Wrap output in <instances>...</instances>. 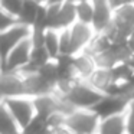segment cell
I'll list each match as a JSON object with an SVG mask.
<instances>
[{
  "instance_id": "ac0fdd59",
  "label": "cell",
  "mask_w": 134,
  "mask_h": 134,
  "mask_svg": "<svg viewBox=\"0 0 134 134\" xmlns=\"http://www.w3.org/2000/svg\"><path fill=\"white\" fill-rule=\"evenodd\" d=\"M36 72H38L48 84L52 85V87L56 84V81H58V69H56L55 61H49L48 64H45L43 66L39 68Z\"/></svg>"
},
{
  "instance_id": "8992f818",
  "label": "cell",
  "mask_w": 134,
  "mask_h": 134,
  "mask_svg": "<svg viewBox=\"0 0 134 134\" xmlns=\"http://www.w3.org/2000/svg\"><path fill=\"white\" fill-rule=\"evenodd\" d=\"M92 4V22L91 27L95 33H102L113 23L114 12L111 9L108 0H91Z\"/></svg>"
},
{
  "instance_id": "7c38bea8",
  "label": "cell",
  "mask_w": 134,
  "mask_h": 134,
  "mask_svg": "<svg viewBox=\"0 0 134 134\" xmlns=\"http://www.w3.org/2000/svg\"><path fill=\"white\" fill-rule=\"evenodd\" d=\"M32 102L35 107V114L39 118L45 120L48 115L58 111V97L53 92L35 97V98H32Z\"/></svg>"
},
{
  "instance_id": "7a4b0ae2",
  "label": "cell",
  "mask_w": 134,
  "mask_h": 134,
  "mask_svg": "<svg viewBox=\"0 0 134 134\" xmlns=\"http://www.w3.org/2000/svg\"><path fill=\"white\" fill-rule=\"evenodd\" d=\"M99 118L91 110H74L66 115L65 125L72 134H97Z\"/></svg>"
},
{
  "instance_id": "4dcf8cb0",
  "label": "cell",
  "mask_w": 134,
  "mask_h": 134,
  "mask_svg": "<svg viewBox=\"0 0 134 134\" xmlns=\"http://www.w3.org/2000/svg\"><path fill=\"white\" fill-rule=\"evenodd\" d=\"M3 101H4V98L2 97V94H0V105H3Z\"/></svg>"
},
{
  "instance_id": "ba28073f",
  "label": "cell",
  "mask_w": 134,
  "mask_h": 134,
  "mask_svg": "<svg viewBox=\"0 0 134 134\" xmlns=\"http://www.w3.org/2000/svg\"><path fill=\"white\" fill-rule=\"evenodd\" d=\"M127 99L118 95H104L99 102L92 108L91 111L97 114L99 120L107 118V117H113L117 114H122L127 107Z\"/></svg>"
},
{
  "instance_id": "4316f807",
  "label": "cell",
  "mask_w": 134,
  "mask_h": 134,
  "mask_svg": "<svg viewBox=\"0 0 134 134\" xmlns=\"http://www.w3.org/2000/svg\"><path fill=\"white\" fill-rule=\"evenodd\" d=\"M49 134H72V133L66 128V125H64V127H58V128H53V130H49Z\"/></svg>"
},
{
  "instance_id": "7402d4cb",
  "label": "cell",
  "mask_w": 134,
  "mask_h": 134,
  "mask_svg": "<svg viewBox=\"0 0 134 134\" xmlns=\"http://www.w3.org/2000/svg\"><path fill=\"white\" fill-rule=\"evenodd\" d=\"M125 115V134H134V98L127 102Z\"/></svg>"
},
{
  "instance_id": "8fae6325",
  "label": "cell",
  "mask_w": 134,
  "mask_h": 134,
  "mask_svg": "<svg viewBox=\"0 0 134 134\" xmlns=\"http://www.w3.org/2000/svg\"><path fill=\"white\" fill-rule=\"evenodd\" d=\"M87 82L102 95H110L114 87V81L110 69H104V68H97Z\"/></svg>"
},
{
  "instance_id": "cb8c5ba5",
  "label": "cell",
  "mask_w": 134,
  "mask_h": 134,
  "mask_svg": "<svg viewBox=\"0 0 134 134\" xmlns=\"http://www.w3.org/2000/svg\"><path fill=\"white\" fill-rule=\"evenodd\" d=\"M16 23H18V20H16L15 18L9 16L7 13H4L3 10L0 9V33L7 30V29H10V27H13Z\"/></svg>"
},
{
  "instance_id": "3957f363",
  "label": "cell",
  "mask_w": 134,
  "mask_h": 134,
  "mask_svg": "<svg viewBox=\"0 0 134 134\" xmlns=\"http://www.w3.org/2000/svg\"><path fill=\"white\" fill-rule=\"evenodd\" d=\"M32 52V42L29 39L22 41L19 45H16L9 55L2 61V74H19L27 66Z\"/></svg>"
},
{
  "instance_id": "6da1fadb",
  "label": "cell",
  "mask_w": 134,
  "mask_h": 134,
  "mask_svg": "<svg viewBox=\"0 0 134 134\" xmlns=\"http://www.w3.org/2000/svg\"><path fill=\"white\" fill-rule=\"evenodd\" d=\"M102 97L104 95L95 91L87 81H76L64 99L72 110H92Z\"/></svg>"
},
{
  "instance_id": "ffe728a7",
  "label": "cell",
  "mask_w": 134,
  "mask_h": 134,
  "mask_svg": "<svg viewBox=\"0 0 134 134\" xmlns=\"http://www.w3.org/2000/svg\"><path fill=\"white\" fill-rule=\"evenodd\" d=\"M22 4H23V0H0V9L15 19H18Z\"/></svg>"
},
{
  "instance_id": "5b68a950",
  "label": "cell",
  "mask_w": 134,
  "mask_h": 134,
  "mask_svg": "<svg viewBox=\"0 0 134 134\" xmlns=\"http://www.w3.org/2000/svg\"><path fill=\"white\" fill-rule=\"evenodd\" d=\"M30 35L32 29L20 23H16L13 27L0 33V61H3L16 45H19L25 39H29Z\"/></svg>"
},
{
  "instance_id": "f1b7e54d",
  "label": "cell",
  "mask_w": 134,
  "mask_h": 134,
  "mask_svg": "<svg viewBox=\"0 0 134 134\" xmlns=\"http://www.w3.org/2000/svg\"><path fill=\"white\" fill-rule=\"evenodd\" d=\"M72 4H78V3H85V2H91V0H68Z\"/></svg>"
},
{
  "instance_id": "d6986e66",
  "label": "cell",
  "mask_w": 134,
  "mask_h": 134,
  "mask_svg": "<svg viewBox=\"0 0 134 134\" xmlns=\"http://www.w3.org/2000/svg\"><path fill=\"white\" fill-rule=\"evenodd\" d=\"M20 134H49V128L43 118L35 117L26 127L20 130Z\"/></svg>"
},
{
  "instance_id": "d4e9b609",
  "label": "cell",
  "mask_w": 134,
  "mask_h": 134,
  "mask_svg": "<svg viewBox=\"0 0 134 134\" xmlns=\"http://www.w3.org/2000/svg\"><path fill=\"white\" fill-rule=\"evenodd\" d=\"M111 9L114 10H118L121 7H125V6H130V4H134V0H108Z\"/></svg>"
},
{
  "instance_id": "30bf717a",
  "label": "cell",
  "mask_w": 134,
  "mask_h": 134,
  "mask_svg": "<svg viewBox=\"0 0 134 134\" xmlns=\"http://www.w3.org/2000/svg\"><path fill=\"white\" fill-rule=\"evenodd\" d=\"M97 69V62L88 52H79L72 55V71L78 81H88L94 71Z\"/></svg>"
},
{
  "instance_id": "9a60e30c",
  "label": "cell",
  "mask_w": 134,
  "mask_h": 134,
  "mask_svg": "<svg viewBox=\"0 0 134 134\" xmlns=\"http://www.w3.org/2000/svg\"><path fill=\"white\" fill-rule=\"evenodd\" d=\"M41 45L48 52L52 61H55L59 56V32L53 29H45L42 33Z\"/></svg>"
},
{
  "instance_id": "1f68e13d",
  "label": "cell",
  "mask_w": 134,
  "mask_h": 134,
  "mask_svg": "<svg viewBox=\"0 0 134 134\" xmlns=\"http://www.w3.org/2000/svg\"><path fill=\"white\" fill-rule=\"evenodd\" d=\"M0 69H2V61H0Z\"/></svg>"
},
{
  "instance_id": "44dd1931",
  "label": "cell",
  "mask_w": 134,
  "mask_h": 134,
  "mask_svg": "<svg viewBox=\"0 0 134 134\" xmlns=\"http://www.w3.org/2000/svg\"><path fill=\"white\" fill-rule=\"evenodd\" d=\"M59 56H72V45L68 29L59 30Z\"/></svg>"
},
{
  "instance_id": "484cf974",
  "label": "cell",
  "mask_w": 134,
  "mask_h": 134,
  "mask_svg": "<svg viewBox=\"0 0 134 134\" xmlns=\"http://www.w3.org/2000/svg\"><path fill=\"white\" fill-rule=\"evenodd\" d=\"M125 46H127L128 51H130V53L134 55V30L128 35V38L125 39Z\"/></svg>"
},
{
  "instance_id": "5bb4252c",
  "label": "cell",
  "mask_w": 134,
  "mask_h": 134,
  "mask_svg": "<svg viewBox=\"0 0 134 134\" xmlns=\"http://www.w3.org/2000/svg\"><path fill=\"white\" fill-rule=\"evenodd\" d=\"M42 4L36 3L35 0H23V4H22V9L19 12L18 16V23L23 25V26H27L32 29L36 23V19H38L39 10H41Z\"/></svg>"
},
{
  "instance_id": "277c9868",
  "label": "cell",
  "mask_w": 134,
  "mask_h": 134,
  "mask_svg": "<svg viewBox=\"0 0 134 134\" xmlns=\"http://www.w3.org/2000/svg\"><path fill=\"white\" fill-rule=\"evenodd\" d=\"M3 105L12 118L16 121L19 128H25L33 118L36 117L35 107H33L32 98L29 97H16V98H7L3 101Z\"/></svg>"
},
{
  "instance_id": "e0dca14e",
  "label": "cell",
  "mask_w": 134,
  "mask_h": 134,
  "mask_svg": "<svg viewBox=\"0 0 134 134\" xmlns=\"http://www.w3.org/2000/svg\"><path fill=\"white\" fill-rule=\"evenodd\" d=\"M75 16L78 23L91 26V22H92V4H91V2L75 4Z\"/></svg>"
},
{
  "instance_id": "2e32d148",
  "label": "cell",
  "mask_w": 134,
  "mask_h": 134,
  "mask_svg": "<svg viewBox=\"0 0 134 134\" xmlns=\"http://www.w3.org/2000/svg\"><path fill=\"white\" fill-rule=\"evenodd\" d=\"M0 134H20V128L4 105H0Z\"/></svg>"
},
{
  "instance_id": "4fadbf2b",
  "label": "cell",
  "mask_w": 134,
  "mask_h": 134,
  "mask_svg": "<svg viewBox=\"0 0 134 134\" xmlns=\"http://www.w3.org/2000/svg\"><path fill=\"white\" fill-rule=\"evenodd\" d=\"M97 134H125V115L117 114L99 120Z\"/></svg>"
},
{
  "instance_id": "83f0119b",
  "label": "cell",
  "mask_w": 134,
  "mask_h": 134,
  "mask_svg": "<svg viewBox=\"0 0 134 134\" xmlns=\"http://www.w3.org/2000/svg\"><path fill=\"white\" fill-rule=\"evenodd\" d=\"M68 0H48L46 6H61V4L66 3Z\"/></svg>"
},
{
  "instance_id": "f546056e",
  "label": "cell",
  "mask_w": 134,
  "mask_h": 134,
  "mask_svg": "<svg viewBox=\"0 0 134 134\" xmlns=\"http://www.w3.org/2000/svg\"><path fill=\"white\" fill-rule=\"evenodd\" d=\"M35 2H36V3H39V4H42V6H45L48 0H35Z\"/></svg>"
},
{
  "instance_id": "52a82bcc",
  "label": "cell",
  "mask_w": 134,
  "mask_h": 134,
  "mask_svg": "<svg viewBox=\"0 0 134 134\" xmlns=\"http://www.w3.org/2000/svg\"><path fill=\"white\" fill-rule=\"evenodd\" d=\"M71 38V45H72V55H76L79 52H85L90 46L91 41L95 36L94 29L90 25H82V23H74L68 29Z\"/></svg>"
},
{
  "instance_id": "603a6c76",
  "label": "cell",
  "mask_w": 134,
  "mask_h": 134,
  "mask_svg": "<svg viewBox=\"0 0 134 134\" xmlns=\"http://www.w3.org/2000/svg\"><path fill=\"white\" fill-rule=\"evenodd\" d=\"M65 120H66L65 114L59 113V111H55V113H52L51 115H48L45 118V122H46L49 130H53V128H58V127H64Z\"/></svg>"
},
{
  "instance_id": "9c48e42d",
  "label": "cell",
  "mask_w": 134,
  "mask_h": 134,
  "mask_svg": "<svg viewBox=\"0 0 134 134\" xmlns=\"http://www.w3.org/2000/svg\"><path fill=\"white\" fill-rule=\"evenodd\" d=\"M0 94L4 99L26 97L25 82L20 74H2L0 72Z\"/></svg>"
}]
</instances>
